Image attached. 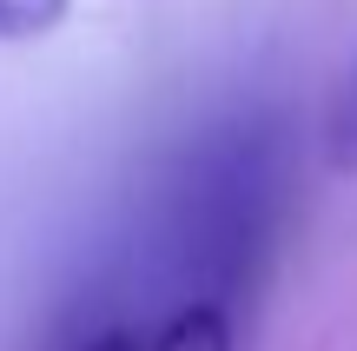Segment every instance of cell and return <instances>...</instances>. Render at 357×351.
Segmentation results:
<instances>
[{
	"mask_svg": "<svg viewBox=\"0 0 357 351\" xmlns=\"http://www.w3.org/2000/svg\"><path fill=\"white\" fill-rule=\"evenodd\" d=\"M324 153H331L337 172H357V66L344 80V93H337L331 106V126H324Z\"/></svg>",
	"mask_w": 357,
	"mask_h": 351,
	"instance_id": "3",
	"label": "cell"
},
{
	"mask_svg": "<svg viewBox=\"0 0 357 351\" xmlns=\"http://www.w3.org/2000/svg\"><path fill=\"white\" fill-rule=\"evenodd\" d=\"M73 0H0V40H40L66 20Z\"/></svg>",
	"mask_w": 357,
	"mask_h": 351,
	"instance_id": "2",
	"label": "cell"
},
{
	"mask_svg": "<svg viewBox=\"0 0 357 351\" xmlns=\"http://www.w3.org/2000/svg\"><path fill=\"white\" fill-rule=\"evenodd\" d=\"M146 351H238L231 312L218 299H185L159 325H146Z\"/></svg>",
	"mask_w": 357,
	"mask_h": 351,
	"instance_id": "1",
	"label": "cell"
},
{
	"mask_svg": "<svg viewBox=\"0 0 357 351\" xmlns=\"http://www.w3.org/2000/svg\"><path fill=\"white\" fill-rule=\"evenodd\" d=\"M79 351H146V325H119V331H100V338H86Z\"/></svg>",
	"mask_w": 357,
	"mask_h": 351,
	"instance_id": "4",
	"label": "cell"
}]
</instances>
